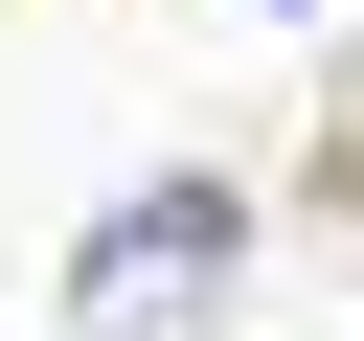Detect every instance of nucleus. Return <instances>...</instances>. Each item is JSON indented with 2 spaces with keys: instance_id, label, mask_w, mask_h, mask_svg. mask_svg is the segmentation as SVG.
I'll return each instance as SVG.
<instances>
[{
  "instance_id": "nucleus-1",
  "label": "nucleus",
  "mask_w": 364,
  "mask_h": 341,
  "mask_svg": "<svg viewBox=\"0 0 364 341\" xmlns=\"http://www.w3.org/2000/svg\"><path fill=\"white\" fill-rule=\"evenodd\" d=\"M205 273H228V182H136V205L91 227V273H68V296H91V341H182V318H205Z\"/></svg>"
}]
</instances>
